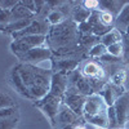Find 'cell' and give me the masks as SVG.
<instances>
[{"label": "cell", "mask_w": 129, "mask_h": 129, "mask_svg": "<svg viewBox=\"0 0 129 129\" xmlns=\"http://www.w3.org/2000/svg\"><path fill=\"white\" fill-rule=\"evenodd\" d=\"M79 38L78 23L67 18L57 26H50L47 34V45L58 58H66L81 50Z\"/></svg>", "instance_id": "obj_1"}, {"label": "cell", "mask_w": 129, "mask_h": 129, "mask_svg": "<svg viewBox=\"0 0 129 129\" xmlns=\"http://www.w3.org/2000/svg\"><path fill=\"white\" fill-rule=\"evenodd\" d=\"M16 67L25 88L27 89L30 101L38 102L49 93L53 75L52 71L28 63H18Z\"/></svg>", "instance_id": "obj_2"}, {"label": "cell", "mask_w": 129, "mask_h": 129, "mask_svg": "<svg viewBox=\"0 0 129 129\" xmlns=\"http://www.w3.org/2000/svg\"><path fill=\"white\" fill-rule=\"evenodd\" d=\"M107 110H109V106L102 98V95L100 93H92L87 97V101H85L83 117L87 123H90L97 128L107 129L109 128Z\"/></svg>", "instance_id": "obj_3"}, {"label": "cell", "mask_w": 129, "mask_h": 129, "mask_svg": "<svg viewBox=\"0 0 129 129\" xmlns=\"http://www.w3.org/2000/svg\"><path fill=\"white\" fill-rule=\"evenodd\" d=\"M62 103H63L62 98H59V97H57V95H53L52 93H48L44 98H41L40 101L35 102V106L44 112V115L49 119L50 125L54 128L56 119H57V115L59 112V109H61Z\"/></svg>", "instance_id": "obj_4"}, {"label": "cell", "mask_w": 129, "mask_h": 129, "mask_svg": "<svg viewBox=\"0 0 129 129\" xmlns=\"http://www.w3.org/2000/svg\"><path fill=\"white\" fill-rule=\"evenodd\" d=\"M47 44V36L44 35H35V36H26L18 40H13L10 43V50H12L17 57L27 53L28 50L45 45Z\"/></svg>", "instance_id": "obj_5"}, {"label": "cell", "mask_w": 129, "mask_h": 129, "mask_svg": "<svg viewBox=\"0 0 129 129\" xmlns=\"http://www.w3.org/2000/svg\"><path fill=\"white\" fill-rule=\"evenodd\" d=\"M49 28L50 27H49V23H48L47 18L36 17L26 28H23L22 31H18V32L12 34V38L14 40H18V39H22V38H26V36H35V35L47 36Z\"/></svg>", "instance_id": "obj_6"}, {"label": "cell", "mask_w": 129, "mask_h": 129, "mask_svg": "<svg viewBox=\"0 0 129 129\" xmlns=\"http://www.w3.org/2000/svg\"><path fill=\"white\" fill-rule=\"evenodd\" d=\"M85 101H87V97L79 94L76 89L71 87L67 88V92L63 97V105H66L69 109H71L79 117H83Z\"/></svg>", "instance_id": "obj_7"}, {"label": "cell", "mask_w": 129, "mask_h": 129, "mask_svg": "<svg viewBox=\"0 0 129 129\" xmlns=\"http://www.w3.org/2000/svg\"><path fill=\"white\" fill-rule=\"evenodd\" d=\"M53 56L52 50L48 48V45H41V47H38V48H34L28 50L27 53L22 54L19 58L21 63H28V64H39L41 63L43 61H47V59H50Z\"/></svg>", "instance_id": "obj_8"}, {"label": "cell", "mask_w": 129, "mask_h": 129, "mask_svg": "<svg viewBox=\"0 0 129 129\" xmlns=\"http://www.w3.org/2000/svg\"><path fill=\"white\" fill-rule=\"evenodd\" d=\"M114 109L117 117V126L124 128L129 121V93H124L114 103Z\"/></svg>", "instance_id": "obj_9"}, {"label": "cell", "mask_w": 129, "mask_h": 129, "mask_svg": "<svg viewBox=\"0 0 129 129\" xmlns=\"http://www.w3.org/2000/svg\"><path fill=\"white\" fill-rule=\"evenodd\" d=\"M69 88V80H67V74L63 72H53L52 75V81H50V89L49 93L53 95H57L63 100L64 94Z\"/></svg>", "instance_id": "obj_10"}, {"label": "cell", "mask_w": 129, "mask_h": 129, "mask_svg": "<svg viewBox=\"0 0 129 129\" xmlns=\"http://www.w3.org/2000/svg\"><path fill=\"white\" fill-rule=\"evenodd\" d=\"M80 71L83 74V76L89 80H105L106 79L105 69L95 61H87L83 64Z\"/></svg>", "instance_id": "obj_11"}, {"label": "cell", "mask_w": 129, "mask_h": 129, "mask_svg": "<svg viewBox=\"0 0 129 129\" xmlns=\"http://www.w3.org/2000/svg\"><path fill=\"white\" fill-rule=\"evenodd\" d=\"M79 119H80V117L75 114L71 109H69L66 105L62 103L61 109H59V112H58V115H57V119H56V125H54V128L62 129L63 126L71 125V124L78 125V120H79Z\"/></svg>", "instance_id": "obj_12"}, {"label": "cell", "mask_w": 129, "mask_h": 129, "mask_svg": "<svg viewBox=\"0 0 129 129\" xmlns=\"http://www.w3.org/2000/svg\"><path fill=\"white\" fill-rule=\"evenodd\" d=\"M80 63V59L76 57H66L53 59V72H63L70 74L71 71L76 70Z\"/></svg>", "instance_id": "obj_13"}, {"label": "cell", "mask_w": 129, "mask_h": 129, "mask_svg": "<svg viewBox=\"0 0 129 129\" xmlns=\"http://www.w3.org/2000/svg\"><path fill=\"white\" fill-rule=\"evenodd\" d=\"M125 92L123 90V87H116V85H112L111 83L107 84L103 88V90L100 93L102 95V98L105 100V102L107 103V106H114L115 101L119 98L121 94H124Z\"/></svg>", "instance_id": "obj_14"}, {"label": "cell", "mask_w": 129, "mask_h": 129, "mask_svg": "<svg viewBox=\"0 0 129 129\" xmlns=\"http://www.w3.org/2000/svg\"><path fill=\"white\" fill-rule=\"evenodd\" d=\"M9 84L12 85V88H13L18 94H21L22 97H25V98H27V100H28V93H27V89L25 88V85H23L22 80H21L19 74H18V70H17V67H16V66H14L12 70H10V72H9Z\"/></svg>", "instance_id": "obj_15"}, {"label": "cell", "mask_w": 129, "mask_h": 129, "mask_svg": "<svg viewBox=\"0 0 129 129\" xmlns=\"http://www.w3.org/2000/svg\"><path fill=\"white\" fill-rule=\"evenodd\" d=\"M89 17H90V12L88 9H85L81 3H74V8H72L70 19H72L75 23L80 25L83 22H87Z\"/></svg>", "instance_id": "obj_16"}, {"label": "cell", "mask_w": 129, "mask_h": 129, "mask_svg": "<svg viewBox=\"0 0 129 129\" xmlns=\"http://www.w3.org/2000/svg\"><path fill=\"white\" fill-rule=\"evenodd\" d=\"M115 28L119 30L121 34L123 32H128V28H129V3H126L124 5V8L121 9L119 16L116 17Z\"/></svg>", "instance_id": "obj_17"}, {"label": "cell", "mask_w": 129, "mask_h": 129, "mask_svg": "<svg viewBox=\"0 0 129 129\" xmlns=\"http://www.w3.org/2000/svg\"><path fill=\"white\" fill-rule=\"evenodd\" d=\"M125 2H116V0H109V2H100V10L102 12H109L115 18L119 16L121 9L124 8Z\"/></svg>", "instance_id": "obj_18"}, {"label": "cell", "mask_w": 129, "mask_h": 129, "mask_svg": "<svg viewBox=\"0 0 129 129\" xmlns=\"http://www.w3.org/2000/svg\"><path fill=\"white\" fill-rule=\"evenodd\" d=\"M12 22H14V21H19V19H26V18H35L36 14H34L32 12H30V10L22 5V3H18L12 10Z\"/></svg>", "instance_id": "obj_19"}, {"label": "cell", "mask_w": 129, "mask_h": 129, "mask_svg": "<svg viewBox=\"0 0 129 129\" xmlns=\"http://www.w3.org/2000/svg\"><path fill=\"white\" fill-rule=\"evenodd\" d=\"M121 41H123V34L116 28H112L110 32H107L106 35H103L101 38V43L107 48H109L110 45H112V44L121 43Z\"/></svg>", "instance_id": "obj_20"}, {"label": "cell", "mask_w": 129, "mask_h": 129, "mask_svg": "<svg viewBox=\"0 0 129 129\" xmlns=\"http://www.w3.org/2000/svg\"><path fill=\"white\" fill-rule=\"evenodd\" d=\"M36 18V17H35ZM35 18H26V19H19V21H14V22L9 23L3 31H5L7 34H14V32H18V31H22L23 28H26L32 21H34Z\"/></svg>", "instance_id": "obj_21"}, {"label": "cell", "mask_w": 129, "mask_h": 129, "mask_svg": "<svg viewBox=\"0 0 129 129\" xmlns=\"http://www.w3.org/2000/svg\"><path fill=\"white\" fill-rule=\"evenodd\" d=\"M98 43H101V38L95 36V35H80L79 38V44L84 49H90L94 45H97Z\"/></svg>", "instance_id": "obj_22"}, {"label": "cell", "mask_w": 129, "mask_h": 129, "mask_svg": "<svg viewBox=\"0 0 129 129\" xmlns=\"http://www.w3.org/2000/svg\"><path fill=\"white\" fill-rule=\"evenodd\" d=\"M67 18L64 17L58 9H54V10H50L49 12V14H48V17H47V21H48V23L50 25V26H57V25H59V23H62V22H64Z\"/></svg>", "instance_id": "obj_23"}, {"label": "cell", "mask_w": 129, "mask_h": 129, "mask_svg": "<svg viewBox=\"0 0 129 129\" xmlns=\"http://www.w3.org/2000/svg\"><path fill=\"white\" fill-rule=\"evenodd\" d=\"M125 79H126L125 70H123V69L116 70V71L111 75V84H112V85H116V87H123Z\"/></svg>", "instance_id": "obj_24"}, {"label": "cell", "mask_w": 129, "mask_h": 129, "mask_svg": "<svg viewBox=\"0 0 129 129\" xmlns=\"http://www.w3.org/2000/svg\"><path fill=\"white\" fill-rule=\"evenodd\" d=\"M107 53V47H105L102 43H98L97 45H94L93 48L89 49L88 52V56L90 58H101L103 54Z\"/></svg>", "instance_id": "obj_25"}, {"label": "cell", "mask_w": 129, "mask_h": 129, "mask_svg": "<svg viewBox=\"0 0 129 129\" xmlns=\"http://www.w3.org/2000/svg\"><path fill=\"white\" fill-rule=\"evenodd\" d=\"M14 106H17L16 105V101L8 93L0 90V110L8 109V107H14Z\"/></svg>", "instance_id": "obj_26"}, {"label": "cell", "mask_w": 129, "mask_h": 129, "mask_svg": "<svg viewBox=\"0 0 129 129\" xmlns=\"http://www.w3.org/2000/svg\"><path fill=\"white\" fill-rule=\"evenodd\" d=\"M18 125V116L0 119V129H16Z\"/></svg>", "instance_id": "obj_27"}, {"label": "cell", "mask_w": 129, "mask_h": 129, "mask_svg": "<svg viewBox=\"0 0 129 129\" xmlns=\"http://www.w3.org/2000/svg\"><path fill=\"white\" fill-rule=\"evenodd\" d=\"M107 120H109V128L107 129H117V117H116V112L114 106H110L107 110Z\"/></svg>", "instance_id": "obj_28"}, {"label": "cell", "mask_w": 129, "mask_h": 129, "mask_svg": "<svg viewBox=\"0 0 129 129\" xmlns=\"http://www.w3.org/2000/svg\"><path fill=\"white\" fill-rule=\"evenodd\" d=\"M115 17L109 13V12H102V10H100V21H101V23L103 26H107V27H111L115 22Z\"/></svg>", "instance_id": "obj_29"}, {"label": "cell", "mask_w": 129, "mask_h": 129, "mask_svg": "<svg viewBox=\"0 0 129 129\" xmlns=\"http://www.w3.org/2000/svg\"><path fill=\"white\" fill-rule=\"evenodd\" d=\"M107 53L114 57H117L120 58L123 56V44L121 43H116V44H112L110 45L109 48H107Z\"/></svg>", "instance_id": "obj_30"}, {"label": "cell", "mask_w": 129, "mask_h": 129, "mask_svg": "<svg viewBox=\"0 0 129 129\" xmlns=\"http://www.w3.org/2000/svg\"><path fill=\"white\" fill-rule=\"evenodd\" d=\"M14 116H18V109H17V106L0 110V119H8V117H14Z\"/></svg>", "instance_id": "obj_31"}, {"label": "cell", "mask_w": 129, "mask_h": 129, "mask_svg": "<svg viewBox=\"0 0 129 129\" xmlns=\"http://www.w3.org/2000/svg\"><path fill=\"white\" fill-rule=\"evenodd\" d=\"M81 4L85 9H88L89 12L100 10V2H97V0H87V2H83Z\"/></svg>", "instance_id": "obj_32"}, {"label": "cell", "mask_w": 129, "mask_h": 129, "mask_svg": "<svg viewBox=\"0 0 129 129\" xmlns=\"http://www.w3.org/2000/svg\"><path fill=\"white\" fill-rule=\"evenodd\" d=\"M123 58L125 59V62H129V38L128 35L125 38H123Z\"/></svg>", "instance_id": "obj_33"}, {"label": "cell", "mask_w": 129, "mask_h": 129, "mask_svg": "<svg viewBox=\"0 0 129 129\" xmlns=\"http://www.w3.org/2000/svg\"><path fill=\"white\" fill-rule=\"evenodd\" d=\"M100 61H102V62H106V63H115V62H119L120 61V58H117V57H114V56H111V54H109V53H106V54H103L101 58H100Z\"/></svg>", "instance_id": "obj_34"}, {"label": "cell", "mask_w": 129, "mask_h": 129, "mask_svg": "<svg viewBox=\"0 0 129 129\" xmlns=\"http://www.w3.org/2000/svg\"><path fill=\"white\" fill-rule=\"evenodd\" d=\"M23 7H26L30 12H32L34 14H36V3L35 0H27V2H21Z\"/></svg>", "instance_id": "obj_35"}, {"label": "cell", "mask_w": 129, "mask_h": 129, "mask_svg": "<svg viewBox=\"0 0 129 129\" xmlns=\"http://www.w3.org/2000/svg\"><path fill=\"white\" fill-rule=\"evenodd\" d=\"M75 126H76L75 124H71V125H66V126H63L62 129H75Z\"/></svg>", "instance_id": "obj_36"}, {"label": "cell", "mask_w": 129, "mask_h": 129, "mask_svg": "<svg viewBox=\"0 0 129 129\" xmlns=\"http://www.w3.org/2000/svg\"><path fill=\"white\" fill-rule=\"evenodd\" d=\"M75 129H87V128H85V126H84V125H81V124H80V125H79V124H78V125H76V126H75Z\"/></svg>", "instance_id": "obj_37"}, {"label": "cell", "mask_w": 129, "mask_h": 129, "mask_svg": "<svg viewBox=\"0 0 129 129\" xmlns=\"http://www.w3.org/2000/svg\"><path fill=\"white\" fill-rule=\"evenodd\" d=\"M126 35H128V38H129V32H126Z\"/></svg>", "instance_id": "obj_38"}, {"label": "cell", "mask_w": 129, "mask_h": 129, "mask_svg": "<svg viewBox=\"0 0 129 129\" xmlns=\"http://www.w3.org/2000/svg\"><path fill=\"white\" fill-rule=\"evenodd\" d=\"M117 129H124V128H117Z\"/></svg>", "instance_id": "obj_39"}, {"label": "cell", "mask_w": 129, "mask_h": 129, "mask_svg": "<svg viewBox=\"0 0 129 129\" xmlns=\"http://www.w3.org/2000/svg\"><path fill=\"white\" fill-rule=\"evenodd\" d=\"M97 129H101V128H97Z\"/></svg>", "instance_id": "obj_40"}]
</instances>
